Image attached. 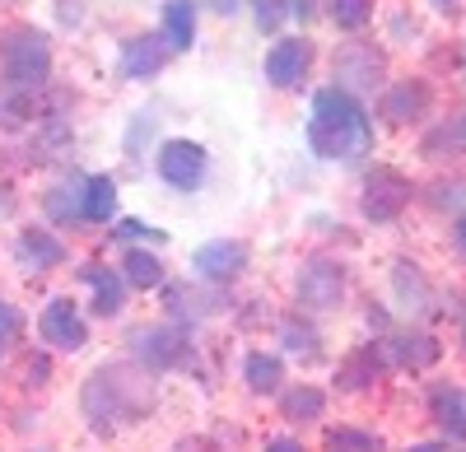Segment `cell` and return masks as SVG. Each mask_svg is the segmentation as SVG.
<instances>
[{"label":"cell","instance_id":"6da1fadb","mask_svg":"<svg viewBox=\"0 0 466 452\" xmlns=\"http://www.w3.org/2000/svg\"><path fill=\"white\" fill-rule=\"evenodd\" d=\"M308 145L322 159H360L373 145V122L360 107V98L350 89H322L313 98V122H308Z\"/></svg>","mask_w":466,"mask_h":452},{"label":"cell","instance_id":"7a4b0ae2","mask_svg":"<svg viewBox=\"0 0 466 452\" xmlns=\"http://www.w3.org/2000/svg\"><path fill=\"white\" fill-rule=\"evenodd\" d=\"M0 65H5L10 94L43 89L47 75H52V47H47V37L37 33V28H28V24L10 28L5 37H0Z\"/></svg>","mask_w":466,"mask_h":452},{"label":"cell","instance_id":"3957f363","mask_svg":"<svg viewBox=\"0 0 466 452\" xmlns=\"http://www.w3.org/2000/svg\"><path fill=\"white\" fill-rule=\"evenodd\" d=\"M85 410L94 416V429H112L116 420H136L140 410H145V392H131L127 383V373H116V368H98L89 387H85Z\"/></svg>","mask_w":466,"mask_h":452},{"label":"cell","instance_id":"277c9868","mask_svg":"<svg viewBox=\"0 0 466 452\" xmlns=\"http://www.w3.org/2000/svg\"><path fill=\"white\" fill-rule=\"evenodd\" d=\"M159 177L177 192H197L206 177V149L197 140H168L159 149Z\"/></svg>","mask_w":466,"mask_h":452},{"label":"cell","instance_id":"5b68a950","mask_svg":"<svg viewBox=\"0 0 466 452\" xmlns=\"http://www.w3.org/2000/svg\"><path fill=\"white\" fill-rule=\"evenodd\" d=\"M345 294V271L336 261H308L294 280V298L303 308H336Z\"/></svg>","mask_w":466,"mask_h":452},{"label":"cell","instance_id":"8992f818","mask_svg":"<svg viewBox=\"0 0 466 452\" xmlns=\"http://www.w3.org/2000/svg\"><path fill=\"white\" fill-rule=\"evenodd\" d=\"M410 201V182L392 168H373L369 186H364V215L373 224H387V219H397L401 206Z\"/></svg>","mask_w":466,"mask_h":452},{"label":"cell","instance_id":"52a82bcc","mask_svg":"<svg viewBox=\"0 0 466 452\" xmlns=\"http://www.w3.org/2000/svg\"><path fill=\"white\" fill-rule=\"evenodd\" d=\"M308 65H313V43L308 37H280L266 56V80L276 89H294L308 75Z\"/></svg>","mask_w":466,"mask_h":452},{"label":"cell","instance_id":"ba28073f","mask_svg":"<svg viewBox=\"0 0 466 452\" xmlns=\"http://www.w3.org/2000/svg\"><path fill=\"white\" fill-rule=\"evenodd\" d=\"M191 266H197V276L206 280H233V276H243L248 266V247L238 238H215V243H201L197 256H191Z\"/></svg>","mask_w":466,"mask_h":452},{"label":"cell","instance_id":"9c48e42d","mask_svg":"<svg viewBox=\"0 0 466 452\" xmlns=\"http://www.w3.org/2000/svg\"><path fill=\"white\" fill-rule=\"evenodd\" d=\"M131 350H136V359L145 368L159 373V368H173L187 355V341H182V331H173V326H149V331H136Z\"/></svg>","mask_w":466,"mask_h":452},{"label":"cell","instance_id":"30bf717a","mask_svg":"<svg viewBox=\"0 0 466 452\" xmlns=\"http://www.w3.org/2000/svg\"><path fill=\"white\" fill-rule=\"evenodd\" d=\"M43 336H47L52 346H61V350H80V346L89 341L85 317L75 313L70 298H52V304H47V313H43Z\"/></svg>","mask_w":466,"mask_h":452},{"label":"cell","instance_id":"8fae6325","mask_svg":"<svg viewBox=\"0 0 466 452\" xmlns=\"http://www.w3.org/2000/svg\"><path fill=\"white\" fill-rule=\"evenodd\" d=\"M168 43L164 37H131V43L122 47V70L131 75V80H149V75H159L168 65Z\"/></svg>","mask_w":466,"mask_h":452},{"label":"cell","instance_id":"7c38bea8","mask_svg":"<svg viewBox=\"0 0 466 452\" xmlns=\"http://www.w3.org/2000/svg\"><path fill=\"white\" fill-rule=\"evenodd\" d=\"M424 112H430V89H424L420 80L397 85L382 98V117H392V122H415V117H424Z\"/></svg>","mask_w":466,"mask_h":452},{"label":"cell","instance_id":"4fadbf2b","mask_svg":"<svg viewBox=\"0 0 466 452\" xmlns=\"http://www.w3.org/2000/svg\"><path fill=\"white\" fill-rule=\"evenodd\" d=\"M164 37H168L173 52L191 47V37H197V0H168L164 5Z\"/></svg>","mask_w":466,"mask_h":452},{"label":"cell","instance_id":"5bb4252c","mask_svg":"<svg viewBox=\"0 0 466 452\" xmlns=\"http://www.w3.org/2000/svg\"><path fill=\"white\" fill-rule=\"evenodd\" d=\"M19 256L28 261V266L47 271V266H61V261H66V247H61L47 229H24V234H19Z\"/></svg>","mask_w":466,"mask_h":452},{"label":"cell","instance_id":"9a60e30c","mask_svg":"<svg viewBox=\"0 0 466 452\" xmlns=\"http://www.w3.org/2000/svg\"><path fill=\"white\" fill-rule=\"evenodd\" d=\"M336 75L340 80H350V85H378V75H382V56L373 52V47H350V52H340V61H336Z\"/></svg>","mask_w":466,"mask_h":452},{"label":"cell","instance_id":"2e32d148","mask_svg":"<svg viewBox=\"0 0 466 452\" xmlns=\"http://www.w3.org/2000/svg\"><path fill=\"white\" fill-rule=\"evenodd\" d=\"M434 420H439V429L448 434V438H466V406H461V397L452 392V387H439L434 392Z\"/></svg>","mask_w":466,"mask_h":452},{"label":"cell","instance_id":"e0dca14e","mask_svg":"<svg viewBox=\"0 0 466 452\" xmlns=\"http://www.w3.org/2000/svg\"><path fill=\"white\" fill-rule=\"evenodd\" d=\"M85 280L94 285V308H98L103 317L122 313V280H116L112 271H103V266H89V271H85Z\"/></svg>","mask_w":466,"mask_h":452},{"label":"cell","instance_id":"ac0fdd59","mask_svg":"<svg viewBox=\"0 0 466 452\" xmlns=\"http://www.w3.org/2000/svg\"><path fill=\"white\" fill-rule=\"evenodd\" d=\"M243 378H248V387L252 392H276L280 387V378H285V368H280V359L276 355H248V364H243Z\"/></svg>","mask_w":466,"mask_h":452},{"label":"cell","instance_id":"d6986e66","mask_svg":"<svg viewBox=\"0 0 466 452\" xmlns=\"http://www.w3.org/2000/svg\"><path fill=\"white\" fill-rule=\"evenodd\" d=\"M112 206H116L112 177H85V219L107 224V219H112Z\"/></svg>","mask_w":466,"mask_h":452},{"label":"cell","instance_id":"ffe728a7","mask_svg":"<svg viewBox=\"0 0 466 452\" xmlns=\"http://www.w3.org/2000/svg\"><path fill=\"white\" fill-rule=\"evenodd\" d=\"M127 280H131L136 289L164 285V261L154 256V252H145V247H131V252H127Z\"/></svg>","mask_w":466,"mask_h":452},{"label":"cell","instance_id":"44dd1931","mask_svg":"<svg viewBox=\"0 0 466 452\" xmlns=\"http://www.w3.org/2000/svg\"><path fill=\"white\" fill-rule=\"evenodd\" d=\"M392 359L410 368H430L439 359V341L434 336H401V341H392Z\"/></svg>","mask_w":466,"mask_h":452},{"label":"cell","instance_id":"7402d4cb","mask_svg":"<svg viewBox=\"0 0 466 452\" xmlns=\"http://www.w3.org/2000/svg\"><path fill=\"white\" fill-rule=\"evenodd\" d=\"M47 210H52V219H61V224L85 219V182H75V186H56V192H47Z\"/></svg>","mask_w":466,"mask_h":452},{"label":"cell","instance_id":"603a6c76","mask_svg":"<svg viewBox=\"0 0 466 452\" xmlns=\"http://www.w3.org/2000/svg\"><path fill=\"white\" fill-rule=\"evenodd\" d=\"M285 416L289 420H318L322 416V406H327V397L318 392V387H294V392H285Z\"/></svg>","mask_w":466,"mask_h":452},{"label":"cell","instance_id":"cb8c5ba5","mask_svg":"<svg viewBox=\"0 0 466 452\" xmlns=\"http://www.w3.org/2000/svg\"><path fill=\"white\" fill-rule=\"evenodd\" d=\"M461 145H466V112H457L448 126H439L430 140H424V155H443V149L452 155V149H461Z\"/></svg>","mask_w":466,"mask_h":452},{"label":"cell","instance_id":"d4e9b609","mask_svg":"<svg viewBox=\"0 0 466 452\" xmlns=\"http://www.w3.org/2000/svg\"><path fill=\"white\" fill-rule=\"evenodd\" d=\"M327 452H378V438L364 434V429H331Z\"/></svg>","mask_w":466,"mask_h":452},{"label":"cell","instance_id":"484cf974","mask_svg":"<svg viewBox=\"0 0 466 452\" xmlns=\"http://www.w3.org/2000/svg\"><path fill=\"white\" fill-rule=\"evenodd\" d=\"M373 15V0H331V19L340 28H364Z\"/></svg>","mask_w":466,"mask_h":452},{"label":"cell","instance_id":"4316f807","mask_svg":"<svg viewBox=\"0 0 466 452\" xmlns=\"http://www.w3.org/2000/svg\"><path fill=\"white\" fill-rule=\"evenodd\" d=\"M280 336H285V350H289V355H303V359H313V355H318V336H313V326L285 322Z\"/></svg>","mask_w":466,"mask_h":452},{"label":"cell","instance_id":"83f0119b","mask_svg":"<svg viewBox=\"0 0 466 452\" xmlns=\"http://www.w3.org/2000/svg\"><path fill=\"white\" fill-rule=\"evenodd\" d=\"M252 10H257V28L261 33H276L285 24V15H289L285 0H252Z\"/></svg>","mask_w":466,"mask_h":452},{"label":"cell","instance_id":"f1b7e54d","mask_svg":"<svg viewBox=\"0 0 466 452\" xmlns=\"http://www.w3.org/2000/svg\"><path fill=\"white\" fill-rule=\"evenodd\" d=\"M373 368H378V355L373 350H360L355 359L345 364V387H364L373 378Z\"/></svg>","mask_w":466,"mask_h":452},{"label":"cell","instance_id":"f546056e","mask_svg":"<svg viewBox=\"0 0 466 452\" xmlns=\"http://www.w3.org/2000/svg\"><path fill=\"white\" fill-rule=\"evenodd\" d=\"M116 238H149V243H164L168 234L164 229H145V224L140 219H122V224H116V229H112Z\"/></svg>","mask_w":466,"mask_h":452},{"label":"cell","instance_id":"4dcf8cb0","mask_svg":"<svg viewBox=\"0 0 466 452\" xmlns=\"http://www.w3.org/2000/svg\"><path fill=\"white\" fill-rule=\"evenodd\" d=\"M15 331H19V313H15L10 304H0V350L15 341Z\"/></svg>","mask_w":466,"mask_h":452},{"label":"cell","instance_id":"1f68e13d","mask_svg":"<svg viewBox=\"0 0 466 452\" xmlns=\"http://www.w3.org/2000/svg\"><path fill=\"white\" fill-rule=\"evenodd\" d=\"M47 373H52L47 359H28V383H47Z\"/></svg>","mask_w":466,"mask_h":452},{"label":"cell","instance_id":"d6a6232c","mask_svg":"<svg viewBox=\"0 0 466 452\" xmlns=\"http://www.w3.org/2000/svg\"><path fill=\"white\" fill-rule=\"evenodd\" d=\"M289 10H294L299 19H308V15H313V0H289Z\"/></svg>","mask_w":466,"mask_h":452},{"label":"cell","instance_id":"836d02e7","mask_svg":"<svg viewBox=\"0 0 466 452\" xmlns=\"http://www.w3.org/2000/svg\"><path fill=\"white\" fill-rule=\"evenodd\" d=\"M266 452H299V443H289V438H276V443H270Z\"/></svg>","mask_w":466,"mask_h":452},{"label":"cell","instance_id":"e575fe53","mask_svg":"<svg viewBox=\"0 0 466 452\" xmlns=\"http://www.w3.org/2000/svg\"><path fill=\"white\" fill-rule=\"evenodd\" d=\"M452 238H457V247H461V252H466V215H461V219H457V229H452Z\"/></svg>","mask_w":466,"mask_h":452},{"label":"cell","instance_id":"d590c367","mask_svg":"<svg viewBox=\"0 0 466 452\" xmlns=\"http://www.w3.org/2000/svg\"><path fill=\"white\" fill-rule=\"evenodd\" d=\"M410 452H448V447H439V443H420V447H410Z\"/></svg>","mask_w":466,"mask_h":452},{"label":"cell","instance_id":"8d00e7d4","mask_svg":"<svg viewBox=\"0 0 466 452\" xmlns=\"http://www.w3.org/2000/svg\"><path fill=\"white\" fill-rule=\"evenodd\" d=\"M439 10H448V15H452V10H457V0H443V5H439Z\"/></svg>","mask_w":466,"mask_h":452}]
</instances>
